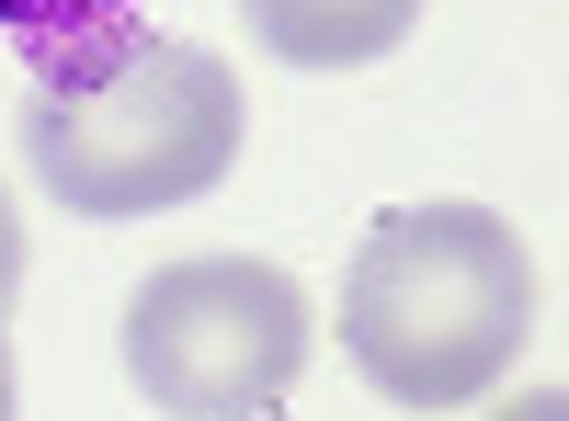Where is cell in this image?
<instances>
[{"instance_id":"obj_6","label":"cell","mask_w":569,"mask_h":421,"mask_svg":"<svg viewBox=\"0 0 569 421\" xmlns=\"http://www.w3.org/2000/svg\"><path fill=\"white\" fill-rule=\"evenodd\" d=\"M12 285H23V217L0 206V308H12Z\"/></svg>"},{"instance_id":"obj_7","label":"cell","mask_w":569,"mask_h":421,"mask_svg":"<svg viewBox=\"0 0 569 421\" xmlns=\"http://www.w3.org/2000/svg\"><path fill=\"white\" fill-rule=\"evenodd\" d=\"M490 421H569V399H558V388H525V399H501Z\"/></svg>"},{"instance_id":"obj_5","label":"cell","mask_w":569,"mask_h":421,"mask_svg":"<svg viewBox=\"0 0 569 421\" xmlns=\"http://www.w3.org/2000/svg\"><path fill=\"white\" fill-rule=\"evenodd\" d=\"M114 12H126V0H0V34H12L34 69H58L69 46H80V34H103Z\"/></svg>"},{"instance_id":"obj_2","label":"cell","mask_w":569,"mask_h":421,"mask_svg":"<svg viewBox=\"0 0 569 421\" xmlns=\"http://www.w3.org/2000/svg\"><path fill=\"white\" fill-rule=\"evenodd\" d=\"M547 319L536 251L512 240V217L433 194V206H388L342 262V353L365 364L376 399L399 410H467L525 364Z\"/></svg>"},{"instance_id":"obj_1","label":"cell","mask_w":569,"mask_h":421,"mask_svg":"<svg viewBox=\"0 0 569 421\" xmlns=\"http://www.w3.org/2000/svg\"><path fill=\"white\" fill-rule=\"evenodd\" d=\"M240 69L206 58L182 34H149L137 12H114L103 34H80L58 69H34L23 103V160L34 182L91 228L194 206L240 160Z\"/></svg>"},{"instance_id":"obj_4","label":"cell","mask_w":569,"mask_h":421,"mask_svg":"<svg viewBox=\"0 0 569 421\" xmlns=\"http://www.w3.org/2000/svg\"><path fill=\"white\" fill-rule=\"evenodd\" d=\"M240 23L284 69H376L421 23V0H240Z\"/></svg>"},{"instance_id":"obj_3","label":"cell","mask_w":569,"mask_h":421,"mask_svg":"<svg viewBox=\"0 0 569 421\" xmlns=\"http://www.w3.org/2000/svg\"><path fill=\"white\" fill-rule=\"evenodd\" d=\"M308 285L251 251L160 262L126 297V377L171 421H273L308 364Z\"/></svg>"},{"instance_id":"obj_8","label":"cell","mask_w":569,"mask_h":421,"mask_svg":"<svg viewBox=\"0 0 569 421\" xmlns=\"http://www.w3.org/2000/svg\"><path fill=\"white\" fill-rule=\"evenodd\" d=\"M0 421H12V331H0Z\"/></svg>"}]
</instances>
